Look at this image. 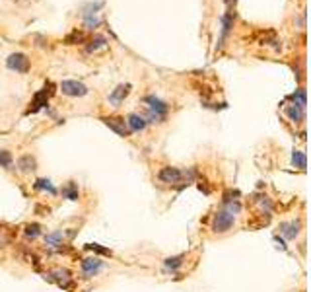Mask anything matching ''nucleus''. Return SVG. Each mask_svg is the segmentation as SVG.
<instances>
[{
	"label": "nucleus",
	"mask_w": 311,
	"mask_h": 292,
	"mask_svg": "<svg viewBox=\"0 0 311 292\" xmlns=\"http://www.w3.org/2000/svg\"><path fill=\"white\" fill-rule=\"evenodd\" d=\"M194 175H196V172H194L193 168L191 170H179V168H171V166H165V168H162L160 172H158V179L162 181V183H167V185H177V183H191L194 179Z\"/></svg>",
	"instance_id": "1"
},
{
	"label": "nucleus",
	"mask_w": 311,
	"mask_h": 292,
	"mask_svg": "<svg viewBox=\"0 0 311 292\" xmlns=\"http://www.w3.org/2000/svg\"><path fill=\"white\" fill-rule=\"evenodd\" d=\"M234 226H236V216H234L232 212H228L226 208L216 210V214L212 216V222H210V230L214 234L230 232Z\"/></svg>",
	"instance_id": "2"
},
{
	"label": "nucleus",
	"mask_w": 311,
	"mask_h": 292,
	"mask_svg": "<svg viewBox=\"0 0 311 292\" xmlns=\"http://www.w3.org/2000/svg\"><path fill=\"white\" fill-rule=\"evenodd\" d=\"M80 267H82V278H93L103 271L105 263L99 257H86Z\"/></svg>",
	"instance_id": "3"
},
{
	"label": "nucleus",
	"mask_w": 311,
	"mask_h": 292,
	"mask_svg": "<svg viewBox=\"0 0 311 292\" xmlns=\"http://www.w3.org/2000/svg\"><path fill=\"white\" fill-rule=\"evenodd\" d=\"M60 92L68 98H84L88 94V88L78 80H62L60 82Z\"/></svg>",
	"instance_id": "4"
},
{
	"label": "nucleus",
	"mask_w": 311,
	"mask_h": 292,
	"mask_svg": "<svg viewBox=\"0 0 311 292\" xmlns=\"http://www.w3.org/2000/svg\"><path fill=\"white\" fill-rule=\"evenodd\" d=\"M6 66H8L10 70L26 74L30 70V58L26 57L24 53H12L10 57L6 58Z\"/></svg>",
	"instance_id": "5"
},
{
	"label": "nucleus",
	"mask_w": 311,
	"mask_h": 292,
	"mask_svg": "<svg viewBox=\"0 0 311 292\" xmlns=\"http://www.w3.org/2000/svg\"><path fill=\"white\" fill-rule=\"evenodd\" d=\"M101 121H103L111 131L117 132L119 136H129V134H131L129 127H127V121H125L123 117H103Z\"/></svg>",
	"instance_id": "6"
},
{
	"label": "nucleus",
	"mask_w": 311,
	"mask_h": 292,
	"mask_svg": "<svg viewBox=\"0 0 311 292\" xmlns=\"http://www.w3.org/2000/svg\"><path fill=\"white\" fill-rule=\"evenodd\" d=\"M144 103L148 105V111H152V113H156V115L160 117H167V111H169V105L165 102H162L160 98H156V96H146L144 98Z\"/></svg>",
	"instance_id": "7"
},
{
	"label": "nucleus",
	"mask_w": 311,
	"mask_h": 292,
	"mask_svg": "<svg viewBox=\"0 0 311 292\" xmlns=\"http://www.w3.org/2000/svg\"><path fill=\"white\" fill-rule=\"evenodd\" d=\"M280 234L286 240H296L299 232H301V222L299 220H288V222H280L278 226Z\"/></svg>",
	"instance_id": "8"
},
{
	"label": "nucleus",
	"mask_w": 311,
	"mask_h": 292,
	"mask_svg": "<svg viewBox=\"0 0 311 292\" xmlns=\"http://www.w3.org/2000/svg\"><path fill=\"white\" fill-rule=\"evenodd\" d=\"M47 88H49V84H47L41 92H37V94H35V98H33V102H31V107L26 111V115H30V113H37L41 107L47 105L49 98H51V90H47Z\"/></svg>",
	"instance_id": "9"
},
{
	"label": "nucleus",
	"mask_w": 311,
	"mask_h": 292,
	"mask_svg": "<svg viewBox=\"0 0 311 292\" xmlns=\"http://www.w3.org/2000/svg\"><path fill=\"white\" fill-rule=\"evenodd\" d=\"M127 127H129V131L131 132H140V131H144V129L148 127V123H146L144 115L131 113V115L127 117Z\"/></svg>",
	"instance_id": "10"
},
{
	"label": "nucleus",
	"mask_w": 311,
	"mask_h": 292,
	"mask_svg": "<svg viewBox=\"0 0 311 292\" xmlns=\"http://www.w3.org/2000/svg\"><path fill=\"white\" fill-rule=\"evenodd\" d=\"M49 277L55 278L59 282V286H62V288H72V275H70L68 269H55Z\"/></svg>",
	"instance_id": "11"
},
{
	"label": "nucleus",
	"mask_w": 311,
	"mask_h": 292,
	"mask_svg": "<svg viewBox=\"0 0 311 292\" xmlns=\"http://www.w3.org/2000/svg\"><path fill=\"white\" fill-rule=\"evenodd\" d=\"M286 115H288L290 121H294V123H303V119H305V109L292 103V105H286Z\"/></svg>",
	"instance_id": "12"
},
{
	"label": "nucleus",
	"mask_w": 311,
	"mask_h": 292,
	"mask_svg": "<svg viewBox=\"0 0 311 292\" xmlns=\"http://www.w3.org/2000/svg\"><path fill=\"white\" fill-rule=\"evenodd\" d=\"M129 92H131V84H121V86L115 88V92L109 96V102L115 103V105H119V103L129 96Z\"/></svg>",
	"instance_id": "13"
},
{
	"label": "nucleus",
	"mask_w": 311,
	"mask_h": 292,
	"mask_svg": "<svg viewBox=\"0 0 311 292\" xmlns=\"http://www.w3.org/2000/svg\"><path fill=\"white\" fill-rule=\"evenodd\" d=\"M220 22H222V35H220V45H218V47H222V43L226 41V37L230 35V31L234 28V16H232V12L224 14Z\"/></svg>",
	"instance_id": "14"
},
{
	"label": "nucleus",
	"mask_w": 311,
	"mask_h": 292,
	"mask_svg": "<svg viewBox=\"0 0 311 292\" xmlns=\"http://www.w3.org/2000/svg\"><path fill=\"white\" fill-rule=\"evenodd\" d=\"M187 255L185 253H181V255H175V257H167L165 261H163V269L167 271V273H175L179 267L183 265V259H185Z\"/></svg>",
	"instance_id": "15"
},
{
	"label": "nucleus",
	"mask_w": 311,
	"mask_h": 292,
	"mask_svg": "<svg viewBox=\"0 0 311 292\" xmlns=\"http://www.w3.org/2000/svg\"><path fill=\"white\" fill-rule=\"evenodd\" d=\"M62 238H64V232H62V230L47 234V236H45V246H47V248H59V246H62Z\"/></svg>",
	"instance_id": "16"
},
{
	"label": "nucleus",
	"mask_w": 311,
	"mask_h": 292,
	"mask_svg": "<svg viewBox=\"0 0 311 292\" xmlns=\"http://www.w3.org/2000/svg\"><path fill=\"white\" fill-rule=\"evenodd\" d=\"M18 168H20V172H24V174L33 172V170H35V158H33L31 154H24V156L18 160Z\"/></svg>",
	"instance_id": "17"
},
{
	"label": "nucleus",
	"mask_w": 311,
	"mask_h": 292,
	"mask_svg": "<svg viewBox=\"0 0 311 292\" xmlns=\"http://www.w3.org/2000/svg\"><path fill=\"white\" fill-rule=\"evenodd\" d=\"M62 195H64L68 201H78V197H80L78 185H76L74 181H68V183H66V187H62Z\"/></svg>",
	"instance_id": "18"
},
{
	"label": "nucleus",
	"mask_w": 311,
	"mask_h": 292,
	"mask_svg": "<svg viewBox=\"0 0 311 292\" xmlns=\"http://www.w3.org/2000/svg\"><path fill=\"white\" fill-rule=\"evenodd\" d=\"M24 234H26V238H28V240H35V238H39V236L43 234V230H41V226H39V224H35V222H33V224H28V226H26Z\"/></svg>",
	"instance_id": "19"
},
{
	"label": "nucleus",
	"mask_w": 311,
	"mask_h": 292,
	"mask_svg": "<svg viewBox=\"0 0 311 292\" xmlns=\"http://www.w3.org/2000/svg\"><path fill=\"white\" fill-rule=\"evenodd\" d=\"M292 164L299 168V170H305V166H307V160H305V154L301 152V150H294V154H292Z\"/></svg>",
	"instance_id": "20"
},
{
	"label": "nucleus",
	"mask_w": 311,
	"mask_h": 292,
	"mask_svg": "<svg viewBox=\"0 0 311 292\" xmlns=\"http://www.w3.org/2000/svg\"><path fill=\"white\" fill-rule=\"evenodd\" d=\"M105 43H107V39H105L103 35H95V37L89 41L88 47H86V51H88V53H93V51H97L99 47H105Z\"/></svg>",
	"instance_id": "21"
},
{
	"label": "nucleus",
	"mask_w": 311,
	"mask_h": 292,
	"mask_svg": "<svg viewBox=\"0 0 311 292\" xmlns=\"http://www.w3.org/2000/svg\"><path fill=\"white\" fill-rule=\"evenodd\" d=\"M290 100L294 102V105H299V107H303L305 109V90L303 88H299V90H296V94H292L290 96Z\"/></svg>",
	"instance_id": "22"
},
{
	"label": "nucleus",
	"mask_w": 311,
	"mask_h": 292,
	"mask_svg": "<svg viewBox=\"0 0 311 292\" xmlns=\"http://www.w3.org/2000/svg\"><path fill=\"white\" fill-rule=\"evenodd\" d=\"M33 187H35L37 191H49L51 195H57V189L51 185V181H49V179H37Z\"/></svg>",
	"instance_id": "23"
},
{
	"label": "nucleus",
	"mask_w": 311,
	"mask_h": 292,
	"mask_svg": "<svg viewBox=\"0 0 311 292\" xmlns=\"http://www.w3.org/2000/svg\"><path fill=\"white\" fill-rule=\"evenodd\" d=\"M103 4L105 2H101V0H99V2H93V4H88V6L84 8V16H95L99 8H103Z\"/></svg>",
	"instance_id": "24"
},
{
	"label": "nucleus",
	"mask_w": 311,
	"mask_h": 292,
	"mask_svg": "<svg viewBox=\"0 0 311 292\" xmlns=\"http://www.w3.org/2000/svg\"><path fill=\"white\" fill-rule=\"evenodd\" d=\"M84 26L88 29H95L99 26V18H95V16H84Z\"/></svg>",
	"instance_id": "25"
},
{
	"label": "nucleus",
	"mask_w": 311,
	"mask_h": 292,
	"mask_svg": "<svg viewBox=\"0 0 311 292\" xmlns=\"http://www.w3.org/2000/svg\"><path fill=\"white\" fill-rule=\"evenodd\" d=\"M86 249L95 251V253H103V255H109V257H111V249H105V248H101V246H97V244H86Z\"/></svg>",
	"instance_id": "26"
},
{
	"label": "nucleus",
	"mask_w": 311,
	"mask_h": 292,
	"mask_svg": "<svg viewBox=\"0 0 311 292\" xmlns=\"http://www.w3.org/2000/svg\"><path fill=\"white\" fill-rule=\"evenodd\" d=\"M10 164H12V156H10V152H6V150H0V166L8 168Z\"/></svg>",
	"instance_id": "27"
},
{
	"label": "nucleus",
	"mask_w": 311,
	"mask_h": 292,
	"mask_svg": "<svg viewBox=\"0 0 311 292\" xmlns=\"http://www.w3.org/2000/svg\"><path fill=\"white\" fill-rule=\"evenodd\" d=\"M82 39H84V37H82V33H78V31H72V33H70V35H68V37H66L64 41H66L68 45H72L74 41H82Z\"/></svg>",
	"instance_id": "28"
},
{
	"label": "nucleus",
	"mask_w": 311,
	"mask_h": 292,
	"mask_svg": "<svg viewBox=\"0 0 311 292\" xmlns=\"http://www.w3.org/2000/svg\"><path fill=\"white\" fill-rule=\"evenodd\" d=\"M0 246H2V240H0Z\"/></svg>",
	"instance_id": "29"
}]
</instances>
